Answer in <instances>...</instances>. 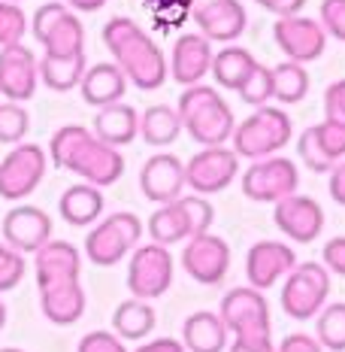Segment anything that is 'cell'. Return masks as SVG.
I'll return each mask as SVG.
<instances>
[{
    "label": "cell",
    "instance_id": "6da1fadb",
    "mask_svg": "<svg viewBox=\"0 0 345 352\" xmlns=\"http://www.w3.org/2000/svg\"><path fill=\"white\" fill-rule=\"evenodd\" d=\"M49 158L55 167L82 176V182L97 188L115 186L124 173L121 152L104 143L100 137H94V131L82 128V124L58 128L52 134V143H49Z\"/></svg>",
    "mask_w": 345,
    "mask_h": 352
},
{
    "label": "cell",
    "instance_id": "7a4b0ae2",
    "mask_svg": "<svg viewBox=\"0 0 345 352\" xmlns=\"http://www.w3.org/2000/svg\"><path fill=\"white\" fill-rule=\"evenodd\" d=\"M104 43L121 73L128 76V82H134L139 91H155L167 82L170 67H167L164 52L134 19H109L104 25Z\"/></svg>",
    "mask_w": 345,
    "mask_h": 352
},
{
    "label": "cell",
    "instance_id": "3957f363",
    "mask_svg": "<svg viewBox=\"0 0 345 352\" xmlns=\"http://www.w3.org/2000/svg\"><path fill=\"white\" fill-rule=\"evenodd\" d=\"M176 113H179L188 137L200 146H224L233 137V128H237L233 109L222 98V91L203 82L182 91Z\"/></svg>",
    "mask_w": 345,
    "mask_h": 352
},
{
    "label": "cell",
    "instance_id": "277c9868",
    "mask_svg": "<svg viewBox=\"0 0 345 352\" xmlns=\"http://www.w3.org/2000/svg\"><path fill=\"white\" fill-rule=\"evenodd\" d=\"M222 316L227 334H233V343L239 346H267L273 343V325H270V304L263 292L252 285L230 289L222 298Z\"/></svg>",
    "mask_w": 345,
    "mask_h": 352
},
{
    "label": "cell",
    "instance_id": "5b68a950",
    "mask_svg": "<svg viewBox=\"0 0 345 352\" xmlns=\"http://www.w3.org/2000/svg\"><path fill=\"white\" fill-rule=\"evenodd\" d=\"M291 134H294L291 116L285 113L282 107L263 104L254 109L246 122H239L237 128H233L230 140H233V152H237L239 158L261 161V158L278 155V152L291 143Z\"/></svg>",
    "mask_w": 345,
    "mask_h": 352
},
{
    "label": "cell",
    "instance_id": "8992f818",
    "mask_svg": "<svg viewBox=\"0 0 345 352\" xmlns=\"http://www.w3.org/2000/svg\"><path fill=\"white\" fill-rule=\"evenodd\" d=\"M215 210L203 195H179L170 204H160L149 219L152 243L173 246L182 240H191L197 234H206L212 228Z\"/></svg>",
    "mask_w": 345,
    "mask_h": 352
},
{
    "label": "cell",
    "instance_id": "52a82bcc",
    "mask_svg": "<svg viewBox=\"0 0 345 352\" xmlns=\"http://www.w3.org/2000/svg\"><path fill=\"white\" fill-rule=\"evenodd\" d=\"M330 295V270L318 261L294 264V270L285 276L282 285V310L291 319L306 322L315 319L327 304Z\"/></svg>",
    "mask_w": 345,
    "mask_h": 352
},
{
    "label": "cell",
    "instance_id": "ba28073f",
    "mask_svg": "<svg viewBox=\"0 0 345 352\" xmlns=\"http://www.w3.org/2000/svg\"><path fill=\"white\" fill-rule=\"evenodd\" d=\"M139 237H143V222L134 212H112L100 219L85 237V255L97 267H112L128 252H134Z\"/></svg>",
    "mask_w": 345,
    "mask_h": 352
},
{
    "label": "cell",
    "instance_id": "9c48e42d",
    "mask_svg": "<svg viewBox=\"0 0 345 352\" xmlns=\"http://www.w3.org/2000/svg\"><path fill=\"white\" fill-rule=\"evenodd\" d=\"M31 31L46 55H85V28L64 3H43L31 21Z\"/></svg>",
    "mask_w": 345,
    "mask_h": 352
},
{
    "label": "cell",
    "instance_id": "30bf717a",
    "mask_svg": "<svg viewBox=\"0 0 345 352\" xmlns=\"http://www.w3.org/2000/svg\"><path fill=\"white\" fill-rule=\"evenodd\" d=\"M297 186H300V170L285 155L252 161V167L242 173V195L254 204H278L282 197L297 195Z\"/></svg>",
    "mask_w": 345,
    "mask_h": 352
},
{
    "label": "cell",
    "instance_id": "8fae6325",
    "mask_svg": "<svg viewBox=\"0 0 345 352\" xmlns=\"http://www.w3.org/2000/svg\"><path fill=\"white\" fill-rule=\"evenodd\" d=\"M49 167V155L36 143H19L0 161V197L3 201H25L36 192Z\"/></svg>",
    "mask_w": 345,
    "mask_h": 352
},
{
    "label": "cell",
    "instance_id": "7c38bea8",
    "mask_svg": "<svg viewBox=\"0 0 345 352\" xmlns=\"http://www.w3.org/2000/svg\"><path fill=\"white\" fill-rule=\"evenodd\" d=\"M173 285V255L160 243L136 246L128 264V289L139 300H152L167 295Z\"/></svg>",
    "mask_w": 345,
    "mask_h": 352
},
{
    "label": "cell",
    "instance_id": "4fadbf2b",
    "mask_svg": "<svg viewBox=\"0 0 345 352\" xmlns=\"http://www.w3.org/2000/svg\"><path fill=\"white\" fill-rule=\"evenodd\" d=\"M237 173L239 155L230 146H203L185 164V186L194 188V195H218L237 179Z\"/></svg>",
    "mask_w": 345,
    "mask_h": 352
},
{
    "label": "cell",
    "instance_id": "5bb4252c",
    "mask_svg": "<svg viewBox=\"0 0 345 352\" xmlns=\"http://www.w3.org/2000/svg\"><path fill=\"white\" fill-rule=\"evenodd\" d=\"M182 267L194 283L218 285L230 270V246L218 234H197L182 249Z\"/></svg>",
    "mask_w": 345,
    "mask_h": 352
},
{
    "label": "cell",
    "instance_id": "9a60e30c",
    "mask_svg": "<svg viewBox=\"0 0 345 352\" xmlns=\"http://www.w3.org/2000/svg\"><path fill=\"white\" fill-rule=\"evenodd\" d=\"M276 46L288 55V61L294 64H309L315 58L324 55L327 46V31L321 28V21L306 19V16H285L276 21L273 28Z\"/></svg>",
    "mask_w": 345,
    "mask_h": 352
},
{
    "label": "cell",
    "instance_id": "2e32d148",
    "mask_svg": "<svg viewBox=\"0 0 345 352\" xmlns=\"http://www.w3.org/2000/svg\"><path fill=\"white\" fill-rule=\"evenodd\" d=\"M191 19L209 43H227V46L239 40L248 21L239 0H191Z\"/></svg>",
    "mask_w": 345,
    "mask_h": 352
},
{
    "label": "cell",
    "instance_id": "e0dca14e",
    "mask_svg": "<svg viewBox=\"0 0 345 352\" xmlns=\"http://www.w3.org/2000/svg\"><path fill=\"white\" fill-rule=\"evenodd\" d=\"M273 222L294 243H315L324 231V210L309 195H288L276 204Z\"/></svg>",
    "mask_w": 345,
    "mask_h": 352
},
{
    "label": "cell",
    "instance_id": "ac0fdd59",
    "mask_svg": "<svg viewBox=\"0 0 345 352\" xmlns=\"http://www.w3.org/2000/svg\"><path fill=\"white\" fill-rule=\"evenodd\" d=\"M297 152L303 164L315 173H327L336 167V161L345 158V122L324 119L300 134Z\"/></svg>",
    "mask_w": 345,
    "mask_h": 352
},
{
    "label": "cell",
    "instance_id": "d6986e66",
    "mask_svg": "<svg viewBox=\"0 0 345 352\" xmlns=\"http://www.w3.org/2000/svg\"><path fill=\"white\" fill-rule=\"evenodd\" d=\"M40 82V61L27 46L0 49V98L12 104H25L34 98Z\"/></svg>",
    "mask_w": 345,
    "mask_h": 352
},
{
    "label": "cell",
    "instance_id": "ffe728a7",
    "mask_svg": "<svg viewBox=\"0 0 345 352\" xmlns=\"http://www.w3.org/2000/svg\"><path fill=\"white\" fill-rule=\"evenodd\" d=\"M46 240H52V219L34 204H16L3 216V243L16 252H36Z\"/></svg>",
    "mask_w": 345,
    "mask_h": 352
},
{
    "label": "cell",
    "instance_id": "44dd1931",
    "mask_svg": "<svg viewBox=\"0 0 345 352\" xmlns=\"http://www.w3.org/2000/svg\"><path fill=\"white\" fill-rule=\"evenodd\" d=\"M297 264V255L288 243H278V240H261L248 249L246 255V276H248V285L252 289H273L278 280L294 270Z\"/></svg>",
    "mask_w": 345,
    "mask_h": 352
},
{
    "label": "cell",
    "instance_id": "7402d4cb",
    "mask_svg": "<svg viewBox=\"0 0 345 352\" xmlns=\"http://www.w3.org/2000/svg\"><path fill=\"white\" fill-rule=\"evenodd\" d=\"M212 43L203 34H182L173 43V55H170V76L179 85H200L206 79V73L212 70Z\"/></svg>",
    "mask_w": 345,
    "mask_h": 352
},
{
    "label": "cell",
    "instance_id": "603a6c76",
    "mask_svg": "<svg viewBox=\"0 0 345 352\" xmlns=\"http://www.w3.org/2000/svg\"><path fill=\"white\" fill-rule=\"evenodd\" d=\"M139 188L158 207L176 201L182 195V188H185V164L170 152H158L139 170Z\"/></svg>",
    "mask_w": 345,
    "mask_h": 352
},
{
    "label": "cell",
    "instance_id": "cb8c5ba5",
    "mask_svg": "<svg viewBox=\"0 0 345 352\" xmlns=\"http://www.w3.org/2000/svg\"><path fill=\"white\" fill-rule=\"evenodd\" d=\"M34 255H36V261H34L36 285H40V289L79 280V270H82V255H79V249L73 243H67V240H55V237L46 240V243L36 249Z\"/></svg>",
    "mask_w": 345,
    "mask_h": 352
},
{
    "label": "cell",
    "instance_id": "d4e9b609",
    "mask_svg": "<svg viewBox=\"0 0 345 352\" xmlns=\"http://www.w3.org/2000/svg\"><path fill=\"white\" fill-rule=\"evenodd\" d=\"M79 91H82V100L91 104L94 109L109 107V104H119L128 91V76L121 73L119 64H94V67L85 70L82 82H79Z\"/></svg>",
    "mask_w": 345,
    "mask_h": 352
},
{
    "label": "cell",
    "instance_id": "484cf974",
    "mask_svg": "<svg viewBox=\"0 0 345 352\" xmlns=\"http://www.w3.org/2000/svg\"><path fill=\"white\" fill-rule=\"evenodd\" d=\"M40 310L52 325H73L85 313V289L79 280L40 289Z\"/></svg>",
    "mask_w": 345,
    "mask_h": 352
},
{
    "label": "cell",
    "instance_id": "4316f807",
    "mask_svg": "<svg viewBox=\"0 0 345 352\" xmlns=\"http://www.w3.org/2000/svg\"><path fill=\"white\" fill-rule=\"evenodd\" d=\"M94 137H100L104 143L115 146V149H121V146L134 143L139 137V113L130 104H109V107H100L97 116H94V124H91Z\"/></svg>",
    "mask_w": 345,
    "mask_h": 352
},
{
    "label": "cell",
    "instance_id": "83f0119b",
    "mask_svg": "<svg viewBox=\"0 0 345 352\" xmlns=\"http://www.w3.org/2000/svg\"><path fill=\"white\" fill-rule=\"evenodd\" d=\"M104 192L97 186H88V182H79V186H70L67 192L58 201V210H61V219L73 228H85V225L100 222L104 216Z\"/></svg>",
    "mask_w": 345,
    "mask_h": 352
},
{
    "label": "cell",
    "instance_id": "f1b7e54d",
    "mask_svg": "<svg viewBox=\"0 0 345 352\" xmlns=\"http://www.w3.org/2000/svg\"><path fill=\"white\" fill-rule=\"evenodd\" d=\"M182 343L188 352H224L227 349V328L218 313L197 310L182 325Z\"/></svg>",
    "mask_w": 345,
    "mask_h": 352
},
{
    "label": "cell",
    "instance_id": "f546056e",
    "mask_svg": "<svg viewBox=\"0 0 345 352\" xmlns=\"http://www.w3.org/2000/svg\"><path fill=\"white\" fill-rule=\"evenodd\" d=\"M155 310H152L149 300L130 298L124 304L115 307L112 313V331L121 337V340H145L152 331H155Z\"/></svg>",
    "mask_w": 345,
    "mask_h": 352
},
{
    "label": "cell",
    "instance_id": "4dcf8cb0",
    "mask_svg": "<svg viewBox=\"0 0 345 352\" xmlns=\"http://www.w3.org/2000/svg\"><path fill=\"white\" fill-rule=\"evenodd\" d=\"M88 70L85 55H43L40 58V82L52 91H73L82 82Z\"/></svg>",
    "mask_w": 345,
    "mask_h": 352
},
{
    "label": "cell",
    "instance_id": "1f68e13d",
    "mask_svg": "<svg viewBox=\"0 0 345 352\" xmlns=\"http://www.w3.org/2000/svg\"><path fill=\"white\" fill-rule=\"evenodd\" d=\"M258 67L254 55L242 46H224L222 52H215L212 58V76L222 88H230V91H239L242 82L252 76V70Z\"/></svg>",
    "mask_w": 345,
    "mask_h": 352
},
{
    "label": "cell",
    "instance_id": "d6a6232c",
    "mask_svg": "<svg viewBox=\"0 0 345 352\" xmlns=\"http://www.w3.org/2000/svg\"><path fill=\"white\" fill-rule=\"evenodd\" d=\"M179 134H182V119L176 113V107L155 104L139 116V137L149 146H158V149L170 146L179 140Z\"/></svg>",
    "mask_w": 345,
    "mask_h": 352
},
{
    "label": "cell",
    "instance_id": "836d02e7",
    "mask_svg": "<svg viewBox=\"0 0 345 352\" xmlns=\"http://www.w3.org/2000/svg\"><path fill=\"white\" fill-rule=\"evenodd\" d=\"M273 73V100L276 104H300L309 94V73L303 64L282 61L276 67H270Z\"/></svg>",
    "mask_w": 345,
    "mask_h": 352
},
{
    "label": "cell",
    "instance_id": "e575fe53",
    "mask_svg": "<svg viewBox=\"0 0 345 352\" xmlns=\"http://www.w3.org/2000/svg\"><path fill=\"white\" fill-rule=\"evenodd\" d=\"M315 331H318V343L330 352H345V304H324V310L315 316Z\"/></svg>",
    "mask_w": 345,
    "mask_h": 352
},
{
    "label": "cell",
    "instance_id": "d590c367",
    "mask_svg": "<svg viewBox=\"0 0 345 352\" xmlns=\"http://www.w3.org/2000/svg\"><path fill=\"white\" fill-rule=\"evenodd\" d=\"M31 131V116L21 104L3 100L0 104V143H12L19 146L25 140V134Z\"/></svg>",
    "mask_w": 345,
    "mask_h": 352
},
{
    "label": "cell",
    "instance_id": "8d00e7d4",
    "mask_svg": "<svg viewBox=\"0 0 345 352\" xmlns=\"http://www.w3.org/2000/svg\"><path fill=\"white\" fill-rule=\"evenodd\" d=\"M239 98H242V104H248V107H263L267 100H273V73H270V67H263V64L258 61V67L252 70V76L242 82L239 88Z\"/></svg>",
    "mask_w": 345,
    "mask_h": 352
},
{
    "label": "cell",
    "instance_id": "74e56055",
    "mask_svg": "<svg viewBox=\"0 0 345 352\" xmlns=\"http://www.w3.org/2000/svg\"><path fill=\"white\" fill-rule=\"evenodd\" d=\"M25 31H27V19L21 12V6L10 3V0H0V49L19 46Z\"/></svg>",
    "mask_w": 345,
    "mask_h": 352
},
{
    "label": "cell",
    "instance_id": "f35d334b",
    "mask_svg": "<svg viewBox=\"0 0 345 352\" xmlns=\"http://www.w3.org/2000/svg\"><path fill=\"white\" fill-rule=\"evenodd\" d=\"M25 280V255L16 252L12 246L0 243V295L12 292Z\"/></svg>",
    "mask_w": 345,
    "mask_h": 352
},
{
    "label": "cell",
    "instance_id": "ab89813d",
    "mask_svg": "<svg viewBox=\"0 0 345 352\" xmlns=\"http://www.w3.org/2000/svg\"><path fill=\"white\" fill-rule=\"evenodd\" d=\"M321 28L327 31V36L345 43V0H324L321 3Z\"/></svg>",
    "mask_w": 345,
    "mask_h": 352
},
{
    "label": "cell",
    "instance_id": "60d3db41",
    "mask_svg": "<svg viewBox=\"0 0 345 352\" xmlns=\"http://www.w3.org/2000/svg\"><path fill=\"white\" fill-rule=\"evenodd\" d=\"M76 352H128V346L115 331H91L79 340Z\"/></svg>",
    "mask_w": 345,
    "mask_h": 352
},
{
    "label": "cell",
    "instance_id": "b9f144b4",
    "mask_svg": "<svg viewBox=\"0 0 345 352\" xmlns=\"http://www.w3.org/2000/svg\"><path fill=\"white\" fill-rule=\"evenodd\" d=\"M324 116L333 122H345V79H336L324 91Z\"/></svg>",
    "mask_w": 345,
    "mask_h": 352
},
{
    "label": "cell",
    "instance_id": "7bdbcfd3",
    "mask_svg": "<svg viewBox=\"0 0 345 352\" xmlns=\"http://www.w3.org/2000/svg\"><path fill=\"white\" fill-rule=\"evenodd\" d=\"M321 258H324V267L330 270V274L345 276V237L327 240V246L321 249Z\"/></svg>",
    "mask_w": 345,
    "mask_h": 352
},
{
    "label": "cell",
    "instance_id": "ee69618b",
    "mask_svg": "<svg viewBox=\"0 0 345 352\" xmlns=\"http://www.w3.org/2000/svg\"><path fill=\"white\" fill-rule=\"evenodd\" d=\"M276 352H324V346L318 343V337H309L303 331L288 334L282 343L276 346Z\"/></svg>",
    "mask_w": 345,
    "mask_h": 352
},
{
    "label": "cell",
    "instance_id": "f6af8a7d",
    "mask_svg": "<svg viewBox=\"0 0 345 352\" xmlns=\"http://www.w3.org/2000/svg\"><path fill=\"white\" fill-rule=\"evenodd\" d=\"M258 3L263 10L276 12L278 19H285V16H297V12L306 6V0H258Z\"/></svg>",
    "mask_w": 345,
    "mask_h": 352
},
{
    "label": "cell",
    "instance_id": "bcb514c9",
    "mask_svg": "<svg viewBox=\"0 0 345 352\" xmlns=\"http://www.w3.org/2000/svg\"><path fill=\"white\" fill-rule=\"evenodd\" d=\"M134 352H188L185 343L173 340V337H158V340H149L143 346H136Z\"/></svg>",
    "mask_w": 345,
    "mask_h": 352
},
{
    "label": "cell",
    "instance_id": "7dc6e473",
    "mask_svg": "<svg viewBox=\"0 0 345 352\" xmlns=\"http://www.w3.org/2000/svg\"><path fill=\"white\" fill-rule=\"evenodd\" d=\"M330 197H333L340 207H345V161L330 170Z\"/></svg>",
    "mask_w": 345,
    "mask_h": 352
},
{
    "label": "cell",
    "instance_id": "c3c4849f",
    "mask_svg": "<svg viewBox=\"0 0 345 352\" xmlns=\"http://www.w3.org/2000/svg\"><path fill=\"white\" fill-rule=\"evenodd\" d=\"M67 6H73L76 12H97L100 6H106V0H67Z\"/></svg>",
    "mask_w": 345,
    "mask_h": 352
},
{
    "label": "cell",
    "instance_id": "681fc988",
    "mask_svg": "<svg viewBox=\"0 0 345 352\" xmlns=\"http://www.w3.org/2000/svg\"><path fill=\"white\" fill-rule=\"evenodd\" d=\"M230 352H276V343H267V346H239V343H230Z\"/></svg>",
    "mask_w": 345,
    "mask_h": 352
},
{
    "label": "cell",
    "instance_id": "f907efd6",
    "mask_svg": "<svg viewBox=\"0 0 345 352\" xmlns=\"http://www.w3.org/2000/svg\"><path fill=\"white\" fill-rule=\"evenodd\" d=\"M3 325H6V304L0 300V331H3Z\"/></svg>",
    "mask_w": 345,
    "mask_h": 352
},
{
    "label": "cell",
    "instance_id": "816d5d0a",
    "mask_svg": "<svg viewBox=\"0 0 345 352\" xmlns=\"http://www.w3.org/2000/svg\"><path fill=\"white\" fill-rule=\"evenodd\" d=\"M149 3H155V6H170L173 0H149Z\"/></svg>",
    "mask_w": 345,
    "mask_h": 352
},
{
    "label": "cell",
    "instance_id": "f5cc1de1",
    "mask_svg": "<svg viewBox=\"0 0 345 352\" xmlns=\"http://www.w3.org/2000/svg\"><path fill=\"white\" fill-rule=\"evenodd\" d=\"M0 352H25V349H16V346H3Z\"/></svg>",
    "mask_w": 345,
    "mask_h": 352
},
{
    "label": "cell",
    "instance_id": "db71d44e",
    "mask_svg": "<svg viewBox=\"0 0 345 352\" xmlns=\"http://www.w3.org/2000/svg\"><path fill=\"white\" fill-rule=\"evenodd\" d=\"M10 3H19V0H10Z\"/></svg>",
    "mask_w": 345,
    "mask_h": 352
}]
</instances>
